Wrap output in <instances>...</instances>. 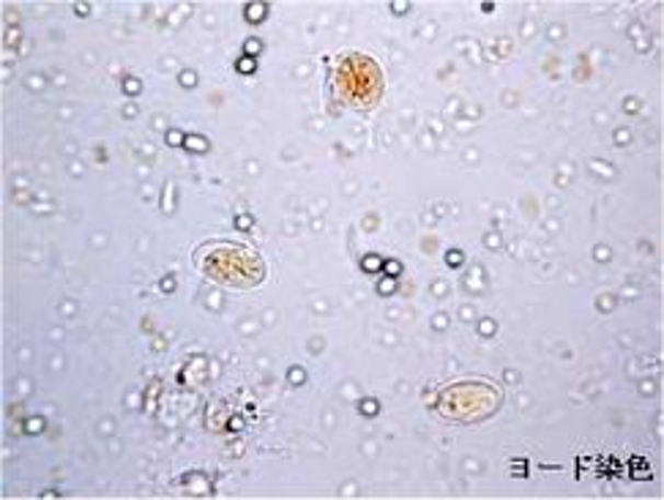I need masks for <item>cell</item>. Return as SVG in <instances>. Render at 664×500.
Returning a JSON list of instances; mask_svg holds the SVG:
<instances>
[{"label": "cell", "mask_w": 664, "mask_h": 500, "mask_svg": "<svg viewBox=\"0 0 664 500\" xmlns=\"http://www.w3.org/2000/svg\"><path fill=\"white\" fill-rule=\"evenodd\" d=\"M476 405H481V408H486L492 413L497 405V394L490 386H481V383H462V391L454 386L443 394L440 410L446 416H451V419L473 421L479 419V413L473 410Z\"/></svg>", "instance_id": "6da1fadb"}]
</instances>
